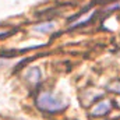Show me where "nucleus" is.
Masks as SVG:
<instances>
[{
	"label": "nucleus",
	"mask_w": 120,
	"mask_h": 120,
	"mask_svg": "<svg viewBox=\"0 0 120 120\" xmlns=\"http://www.w3.org/2000/svg\"><path fill=\"white\" fill-rule=\"evenodd\" d=\"M36 103L38 108H41L45 112H59L66 106V102H63L59 96H56L52 92H42Z\"/></svg>",
	"instance_id": "1"
},
{
	"label": "nucleus",
	"mask_w": 120,
	"mask_h": 120,
	"mask_svg": "<svg viewBox=\"0 0 120 120\" xmlns=\"http://www.w3.org/2000/svg\"><path fill=\"white\" fill-rule=\"evenodd\" d=\"M110 109H112L110 101L105 99V101H101L99 103H96V105L92 108L91 113H92V116H103V115L109 113V110H110Z\"/></svg>",
	"instance_id": "2"
},
{
	"label": "nucleus",
	"mask_w": 120,
	"mask_h": 120,
	"mask_svg": "<svg viewBox=\"0 0 120 120\" xmlns=\"http://www.w3.org/2000/svg\"><path fill=\"white\" fill-rule=\"evenodd\" d=\"M56 28V22L50 21V22H43V24H39L35 27V31L36 32H41V34H48L50 31H53Z\"/></svg>",
	"instance_id": "3"
},
{
	"label": "nucleus",
	"mask_w": 120,
	"mask_h": 120,
	"mask_svg": "<svg viewBox=\"0 0 120 120\" xmlns=\"http://www.w3.org/2000/svg\"><path fill=\"white\" fill-rule=\"evenodd\" d=\"M27 80L30 82H32V84L39 82V80H41V71H39V68H31L30 71H28V74H27Z\"/></svg>",
	"instance_id": "4"
},
{
	"label": "nucleus",
	"mask_w": 120,
	"mask_h": 120,
	"mask_svg": "<svg viewBox=\"0 0 120 120\" xmlns=\"http://www.w3.org/2000/svg\"><path fill=\"white\" fill-rule=\"evenodd\" d=\"M109 90L113 91V92H116V94H120V82H115L113 85L109 87Z\"/></svg>",
	"instance_id": "5"
},
{
	"label": "nucleus",
	"mask_w": 120,
	"mask_h": 120,
	"mask_svg": "<svg viewBox=\"0 0 120 120\" xmlns=\"http://www.w3.org/2000/svg\"><path fill=\"white\" fill-rule=\"evenodd\" d=\"M7 64V61H3V60H0V68L3 67V66H6Z\"/></svg>",
	"instance_id": "6"
}]
</instances>
